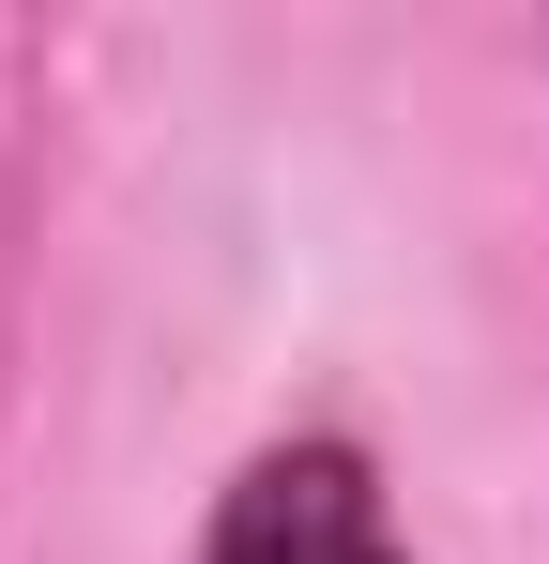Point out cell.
<instances>
[{
    "mask_svg": "<svg viewBox=\"0 0 549 564\" xmlns=\"http://www.w3.org/2000/svg\"><path fill=\"white\" fill-rule=\"evenodd\" d=\"M214 564H397V534H381L366 473L336 458V443H305V458H260L245 488H229Z\"/></svg>",
    "mask_w": 549,
    "mask_h": 564,
    "instance_id": "1",
    "label": "cell"
}]
</instances>
